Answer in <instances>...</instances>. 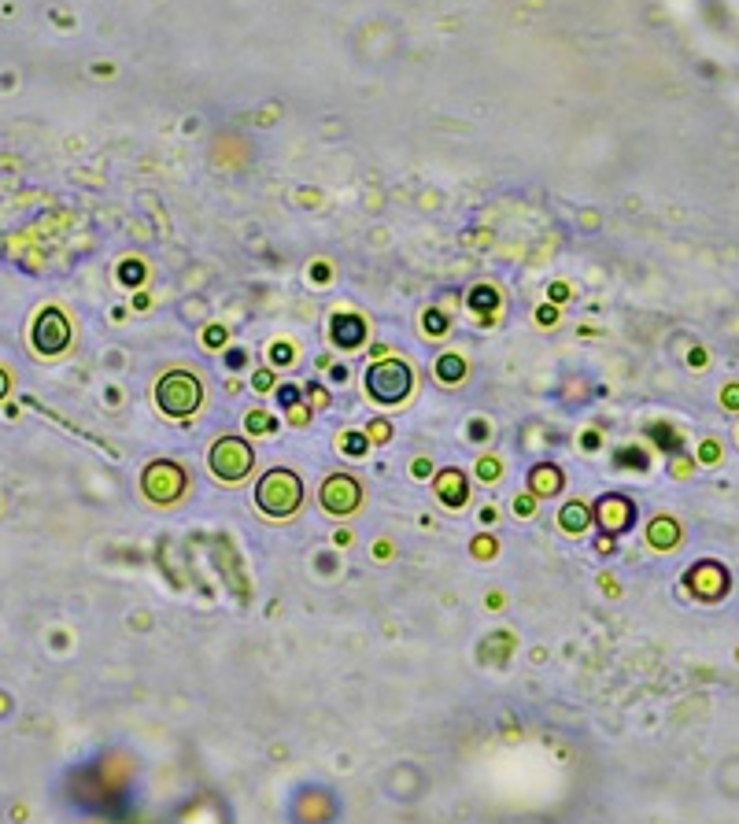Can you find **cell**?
Masks as SVG:
<instances>
[{
    "instance_id": "obj_1",
    "label": "cell",
    "mask_w": 739,
    "mask_h": 824,
    "mask_svg": "<svg viewBox=\"0 0 739 824\" xmlns=\"http://www.w3.org/2000/svg\"><path fill=\"white\" fill-rule=\"evenodd\" d=\"M259 503H263V510H270V514H289V510L300 503V481L285 470H274L267 481L259 485Z\"/></svg>"
},
{
    "instance_id": "obj_2",
    "label": "cell",
    "mask_w": 739,
    "mask_h": 824,
    "mask_svg": "<svg viewBox=\"0 0 739 824\" xmlns=\"http://www.w3.org/2000/svg\"><path fill=\"white\" fill-rule=\"evenodd\" d=\"M196 396H200V392H196V381H193V377H185V374L167 377V381H163V388H159V403H163L170 414L193 411Z\"/></svg>"
},
{
    "instance_id": "obj_3",
    "label": "cell",
    "mask_w": 739,
    "mask_h": 824,
    "mask_svg": "<svg viewBox=\"0 0 739 824\" xmlns=\"http://www.w3.org/2000/svg\"><path fill=\"white\" fill-rule=\"evenodd\" d=\"M370 385H374V392L381 396V400H396V396L407 392L411 374H407V366H400V363H381L374 374H370Z\"/></svg>"
},
{
    "instance_id": "obj_4",
    "label": "cell",
    "mask_w": 739,
    "mask_h": 824,
    "mask_svg": "<svg viewBox=\"0 0 739 824\" xmlns=\"http://www.w3.org/2000/svg\"><path fill=\"white\" fill-rule=\"evenodd\" d=\"M244 466H248V451L237 444V440H222V448L215 451V470L222 477H241Z\"/></svg>"
},
{
    "instance_id": "obj_5",
    "label": "cell",
    "mask_w": 739,
    "mask_h": 824,
    "mask_svg": "<svg viewBox=\"0 0 739 824\" xmlns=\"http://www.w3.org/2000/svg\"><path fill=\"white\" fill-rule=\"evenodd\" d=\"M326 503H329V510L355 507V488L348 485V481H329L326 485Z\"/></svg>"
}]
</instances>
